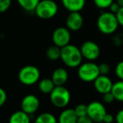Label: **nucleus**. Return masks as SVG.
Wrapping results in <instances>:
<instances>
[{"label":"nucleus","instance_id":"1","mask_svg":"<svg viewBox=\"0 0 123 123\" xmlns=\"http://www.w3.org/2000/svg\"><path fill=\"white\" fill-rule=\"evenodd\" d=\"M60 59L66 66L69 68H77L82 64L84 58L79 47L74 44H68L61 48Z\"/></svg>","mask_w":123,"mask_h":123},{"label":"nucleus","instance_id":"2","mask_svg":"<svg viewBox=\"0 0 123 123\" xmlns=\"http://www.w3.org/2000/svg\"><path fill=\"white\" fill-rule=\"evenodd\" d=\"M119 27L116 16L111 12H103L97 19V28L104 34H113Z\"/></svg>","mask_w":123,"mask_h":123},{"label":"nucleus","instance_id":"3","mask_svg":"<svg viewBox=\"0 0 123 123\" xmlns=\"http://www.w3.org/2000/svg\"><path fill=\"white\" fill-rule=\"evenodd\" d=\"M34 12L41 19H50L57 15L58 5L54 0H41Z\"/></svg>","mask_w":123,"mask_h":123},{"label":"nucleus","instance_id":"4","mask_svg":"<svg viewBox=\"0 0 123 123\" xmlns=\"http://www.w3.org/2000/svg\"><path fill=\"white\" fill-rule=\"evenodd\" d=\"M49 95L51 104L58 108L66 107L71 100L70 91L64 86H56Z\"/></svg>","mask_w":123,"mask_h":123},{"label":"nucleus","instance_id":"5","mask_svg":"<svg viewBox=\"0 0 123 123\" xmlns=\"http://www.w3.org/2000/svg\"><path fill=\"white\" fill-rule=\"evenodd\" d=\"M41 77L39 69L35 65H28L22 67L18 74V79L25 86H33L37 83Z\"/></svg>","mask_w":123,"mask_h":123},{"label":"nucleus","instance_id":"6","mask_svg":"<svg viewBox=\"0 0 123 123\" xmlns=\"http://www.w3.org/2000/svg\"><path fill=\"white\" fill-rule=\"evenodd\" d=\"M99 75L98 65L93 61L82 63L78 67V76L84 82H94Z\"/></svg>","mask_w":123,"mask_h":123},{"label":"nucleus","instance_id":"7","mask_svg":"<svg viewBox=\"0 0 123 123\" xmlns=\"http://www.w3.org/2000/svg\"><path fill=\"white\" fill-rule=\"evenodd\" d=\"M106 114V108L101 102L94 100L88 105L87 116L94 123H100L103 122Z\"/></svg>","mask_w":123,"mask_h":123},{"label":"nucleus","instance_id":"8","mask_svg":"<svg viewBox=\"0 0 123 123\" xmlns=\"http://www.w3.org/2000/svg\"><path fill=\"white\" fill-rule=\"evenodd\" d=\"M79 49L83 58L87 60L88 61H94L97 60L100 55V46L92 40H87L84 42Z\"/></svg>","mask_w":123,"mask_h":123},{"label":"nucleus","instance_id":"9","mask_svg":"<svg viewBox=\"0 0 123 123\" xmlns=\"http://www.w3.org/2000/svg\"><path fill=\"white\" fill-rule=\"evenodd\" d=\"M51 40L53 44L62 48L70 44L71 33L67 27H58L53 31L51 35Z\"/></svg>","mask_w":123,"mask_h":123},{"label":"nucleus","instance_id":"10","mask_svg":"<svg viewBox=\"0 0 123 123\" xmlns=\"http://www.w3.org/2000/svg\"><path fill=\"white\" fill-rule=\"evenodd\" d=\"M21 110L29 115L36 113L40 107V100L35 95H26L21 100Z\"/></svg>","mask_w":123,"mask_h":123},{"label":"nucleus","instance_id":"11","mask_svg":"<svg viewBox=\"0 0 123 123\" xmlns=\"http://www.w3.org/2000/svg\"><path fill=\"white\" fill-rule=\"evenodd\" d=\"M84 25V18L80 12H70L66 18V27L70 31H79Z\"/></svg>","mask_w":123,"mask_h":123},{"label":"nucleus","instance_id":"12","mask_svg":"<svg viewBox=\"0 0 123 123\" xmlns=\"http://www.w3.org/2000/svg\"><path fill=\"white\" fill-rule=\"evenodd\" d=\"M93 83L95 91L101 95L110 92L113 86V82L110 78L108 75H104V74H100Z\"/></svg>","mask_w":123,"mask_h":123},{"label":"nucleus","instance_id":"13","mask_svg":"<svg viewBox=\"0 0 123 123\" xmlns=\"http://www.w3.org/2000/svg\"><path fill=\"white\" fill-rule=\"evenodd\" d=\"M51 79L55 86H64L68 80V73L64 68H57L53 70Z\"/></svg>","mask_w":123,"mask_h":123},{"label":"nucleus","instance_id":"14","mask_svg":"<svg viewBox=\"0 0 123 123\" xmlns=\"http://www.w3.org/2000/svg\"><path fill=\"white\" fill-rule=\"evenodd\" d=\"M62 6L70 12H80L85 6L86 0H62Z\"/></svg>","mask_w":123,"mask_h":123},{"label":"nucleus","instance_id":"15","mask_svg":"<svg viewBox=\"0 0 123 123\" xmlns=\"http://www.w3.org/2000/svg\"><path fill=\"white\" fill-rule=\"evenodd\" d=\"M78 116L76 115L74 109L67 108L60 113L58 118V123H77Z\"/></svg>","mask_w":123,"mask_h":123},{"label":"nucleus","instance_id":"16","mask_svg":"<svg viewBox=\"0 0 123 123\" xmlns=\"http://www.w3.org/2000/svg\"><path fill=\"white\" fill-rule=\"evenodd\" d=\"M30 116L22 110L17 111L10 116L8 123H30Z\"/></svg>","mask_w":123,"mask_h":123},{"label":"nucleus","instance_id":"17","mask_svg":"<svg viewBox=\"0 0 123 123\" xmlns=\"http://www.w3.org/2000/svg\"><path fill=\"white\" fill-rule=\"evenodd\" d=\"M55 84L53 83L52 80L45 78L39 81L38 83V89L43 94H50L55 87Z\"/></svg>","mask_w":123,"mask_h":123},{"label":"nucleus","instance_id":"18","mask_svg":"<svg viewBox=\"0 0 123 123\" xmlns=\"http://www.w3.org/2000/svg\"><path fill=\"white\" fill-rule=\"evenodd\" d=\"M110 92L114 96L115 100L123 102V80H119L118 81L113 83Z\"/></svg>","mask_w":123,"mask_h":123},{"label":"nucleus","instance_id":"19","mask_svg":"<svg viewBox=\"0 0 123 123\" xmlns=\"http://www.w3.org/2000/svg\"><path fill=\"white\" fill-rule=\"evenodd\" d=\"M46 56L47 57L48 60L52 61L59 60L61 57V48L55 44L49 46L46 50Z\"/></svg>","mask_w":123,"mask_h":123},{"label":"nucleus","instance_id":"20","mask_svg":"<svg viewBox=\"0 0 123 123\" xmlns=\"http://www.w3.org/2000/svg\"><path fill=\"white\" fill-rule=\"evenodd\" d=\"M34 123H58V118L53 114L49 112H44L38 116Z\"/></svg>","mask_w":123,"mask_h":123},{"label":"nucleus","instance_id":"21","mask_svg":"<svg viewBox=\"0 0 123 123\" xmlns=\"http://www.w3.org/2000/svg\"><path fill=\"white\" fill-rule=\"evenodd\" d=\"M41 0H17L20 7L27 12H34Z\"/></svg>","mask_w":123,"mask_h":123},{"label":"nucleus","instance_id":"22","mask_svg":"<svg viewBox=\"0 0 123 123\" xmlns=\"http://www.w3.org/2000/svg\"><path fill=\"white\" fill-rule=\"evenodd\" d=\"M93 1L97 8H99L100 9H105V8H109L110 5L115 0H93Z\"/></svg>","mask_w":123,"mask_h":123},{"label":"nucleus","instance_id":"23","mask_svg":"<svg viewBox=\"0 0 123 123\" xmlns=\"http://www.w3.org/2000/svg\"><path fill=\"white\" fill-rule=\"evenodd\" d=\"M74 111H75V113L78 116V117L87 116L88 105H86V104H79L74 108Z\"/></svg>","mask_w":123,"mask_h":123},{"label":"nucleus","instance_id":"24","mask_svg":"<svg viewBox=\"0 0 123 123\" xmlns=\"http://www.w3.org/2000/svg\"><path fill=\"white\" fill-rule=\"evenodd\" d=\"M112 43L116 46L123 45V33H118L113 35L112 38Z\"/></svg>","mask_w":123,"mask_h":123},{"label":"nucleus","instance_id":"25","mask_svg":"<svg viewBox=\"0 0 123 123\" xmlns=\"http://www.w3.org/2000/svg\"><path fill=\"white\" fill-rule=\"evenodd\" d=\"M99 67V71L100 74H104V75H107L110 71V67L107 63H101L98 65Z\"/></svg>","mask_w":123,"mask_h":123},{"label":"nucleus","instance_id":"26","mask_svg":"<svg viewBox=\"0 0 123 123\" xmlns=\"http://www.w3.org/2000/svg\"><path fill=\"white\" fill-rule=\"evenodd\" d=\"M12 0H0V13H4L10 8Z\"/></svg>","mask_w":123,"mask_h":123},{"label":"nucleus","instance_id":"27","mask_svg":"<svg viewBox=\"0 0 123 123\" xmlns=\"http://www.w3.org/2000/svg\"><path fill=\"white\" fill-rule=\"evenodd\" d=\"M115 73L119 80H123V60L120 61L115 68Z\"/></svg>","mask_w":123,"mask_h":123},{"label":"nucleus","instance_id":"28","mask_svg":"<svg viewBox=\"0 0 123 123\" xmlns=\"http://www.w3.org/2000/svg\"><path fill=\"white\" fill-rule=\"evenodd\" d=\"M115 100V97L114 96L112 95V93L110 92H107L103 94V101L106 104H110Z\"/></svg>","mask_w":123,"mask_h":123},{"label":"nucleus","instance_id":"29","mask_svg":"<svg viewBox=\"0 0 123 123\" xmlns=\"http://www.w3.org/2000/svg\"><path fill=\"white\" fill-rule=\"evenodd\" d=\"M7 93L3 88L0 87V107L3 106L7 100Z\"/></svg>","mask_w":123,"mask_h":123},{"label":"nucleus","instance_id":"30","mask_svg":"<svg viewBox=\"0 0 123 123\" xmlns=\"http://www.w3.org/2000/svg\"><path fill=\"white\" fill-rule=\"evenodd\" d=\"M121 6L119 5V3H117L116 1H114L113 3H111V4L110 5V7H109V8H110V12H111V13H116L117 12L119 11V9H120Z\"/></svg>","mask_w":123,"mask_h":123},{"label":"nucleus","instance_id":"31","mask_svg":"<svg viewBox=\"0 0 123 123\" xmlns=\"http://www.w3.org/2000/svg\"><path fill=\"white\" fill-rule=\"evenodd\" d=\"M116 16L119 25H121L123 27V7H121L119 11L116 13Z\"/></svg>","mask_w":123,"mask_h":123},{"label":"nucleus","instance_id":"32","mask_svg":"<svg viewBox=\"0 0 123 123\" xmlns=\"http://www.w3.org/2000/svg\"><path fill=\"white\" fill-rule=\"evenodd\" d=\"M77 123H94V122L88 116H84V117H78Z\"/></svg>","mask_w":123,"mask_h":123},{"label":"nucleus","instance_id":"33","mask_svg":"<svg viewBox=\"0 0 123 123\" xmlns=\"http://www.w3.org/2000/svg\"><path fill=\"white\" fill-rule=\"evenodd\" d=\"M115 120L116 123H123V109L120 110L116 113L115 117Z\"/></svg>","mask_w":123,"mask_h":123},{"label":"nucleus","instance_id":"34","mask_svg":"<svg viewBox=\"0 0 123 123\" xmlns=\"http://www.w3.org/2000/svg\"><path fill=\"white\" fill-rule=\"evenodd\" d=\"M114 121H115V117L111 115V114H108L107 113L105 115V118H104L103 122L104 123H114Z\"/></svg>","mask_w":123,"mask_h":123},{"label":"nucleus","instance_id":"35","mask_svg":"<svg viewBox=\"0 0 123 123\" xmlns=\"http://www.w3.org/2000/svg\"><path fill=\"white\" fill-rule=\"evenodd\" d=\"M116 1L119 3V5H120L121 7H123V0H116Z\"/></svg>","mask_w":123,"mask_h":123},{"label":"nucleus","instance_id":"36","mask_svg":"<svg viewBox=\"0 0 123 123\" xmlns=\"http://www.w3.org/2000/svg\"><path fill=\"white\" fill-rule=\"evenodd\" d=\"M100 123H104V122H100Z\"/></svg>","mask_w":123,"mask_h":123}]
</instances>
